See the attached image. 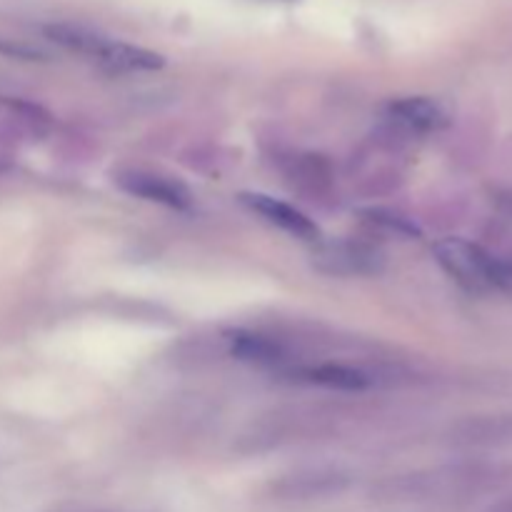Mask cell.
Instances as JSON below:
<instances>
[{"label": "cell", "mask_w": 512, "mask_h": 512, "mask_svg": "<svg viewBox=\"0 0 512 512\" xmlns=\"http://www.w3.org/2000/svg\"><path fill=\"white\" fill-rule=\"evenodd\" d=\"M45 38L53 40L60 48L70 50V53L85 55L90 60H98L100 65L110 70H120V73H135V70H160L165 65L163 55L153 53L140 45L123 43V40L108 38L103 33L83 28V25L73 23H53L43 28Z\"/></svg>", "instance_id": "6da1fadb"}, {"label": "cell", "mask_w": 512, "mask_h": 512, "mask_svg": "<svg viewBox=\"0 0 512 512\" xmlns=\"http://www.w3.org/2000/svg\"><path fill=\"white\" fill-rule=\"evenodd\" d=\"M435 258L470 293H512V260L495 258L483 245L465 238H443L435 243Z\"/></svg>", "instance_id": "7a4b0ae2"}, {"label": "cell", "mask_w": 512, "mask_h": 512, "mask_svg": "<svg viewBox=\"0 0 512 512\" xmlns=\"http://www.w3.org/2000/svg\"><path fill=\"white\" fill-rule=\"evenodd\" d=\"M383 253L368 243L355 240H335V243H320L313 250V265L325 275H375L383 270Z\"/></svg>", "instance_id": "3957f363"}, {"label": "cell", "mask_w": 512, "mask_h": 512, "mask_svg": "<svg viewBox=\"0 0 512 512\" xmlns=\"http://www.w3.org/2000/svg\"><path fill=\"white\" fill-rule=\"evenodd\" d=\"M240 200H243V205H248L253 213H258L260 218L278 225L280 230L295 235V238H303V240L320 238L318 225H315L303 210L293 208L290 203H283V200L270 198V195H263V193H243L240 195Z\"/></svg>", "instance_id": "277c9868"}, {"label": "cell", "mask_w": 512, "mask_h": 512, "mask_svg": "<svg viewBox=\"0 0 512 512\" xmlns=\"http://www.w3.org/2000/svg\"><path fill=\"white\" fill-rule=\"evenodd\" d=\"M118 185L128 195L135 198L150 200V203L165 205V208L188 210L190 208V193L175 180L163 178V175L143 173V170H130V173H120Z\"/></svg>", "instance_id": "5b68a950"}, {"label": "cell", "mask_w": 512, "mask_h": 512, "mask_svg": "<svg viewBox=\"0 0 512 512\" xmlns=\"http://www.w3.org/2000/svg\"><path fill=\"white\" fill-rule=\"evenodd\" d=\"M390 118L398 120L408 130H418V133H433L448 125V113L443 105L435 103L430 98H400L388 105Z\"/></svg>", "instance_id": "8992f818"}, {"label": "cell", "mask_w": 512, "mask_h": 512, "mask_svg": "<svg viewBox=\"0 0 512 512\" xmlns=\"http://www.w3.org/2000/svg\"><path fill=\"white\" fill-rule=\"evenodd\" d=\"M290 375H295V378L303 380V383L320 385V388L330 390H345V393H360V390H365L370 385V378L363 370L338 363L308 365V368L293 370Z\"/></svg>", "instance_id": "52a82bcc"}, {"label": "cell", "mask_w": 512, "mask_h": 512, "mask_svg": "<svg viewBox=\"0 0 512 512\" xmlns=\"http://www.w3.org/2000/svg\"><path fill=\"white\" fill-rule=\"evenodd\" d=\"M228 343L235 358L245 360V363L275 368V365H283L288 360L283 345L265 338V335L250 333V330H233V333H228Z\"/></svg>", "instance_id": "ba28073f"}, {"label": "cell", "mask_w": 512, "mask_h": 512, "mask_svg": "<svg viewBox=\"0 0 512 512\" xmlns=\"http://www.w3.org/2000/svg\"><path fill=\"white\" fill-rule=\"evenodd\" d=\"M333 490H340L338 475H298V478H288L285 483H280L278 493L290 500H308L328 495Z\"/></svg>", "instance_id": "9c48e42d"}, {"label": "cell", "mask_w": 512, "mask_h": 512, "mask_svg": "<svg viewBox=\"0 0 512 512\" xmlns=\"http://www.w3.org/2000/svg\"><path fill=\"white\" fill-rule=\"evenodd\" d=\"M0 53H8V55H15V58H25V60H43L48 58V55L43 53V50L33 48V45H20V43H0Z\"/></svg>", "instance_id": "30bf717a"}]
</instances>
